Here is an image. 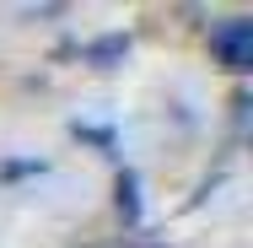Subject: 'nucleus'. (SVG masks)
Listing matches in <instances>:
<instances>
[{
  "instance_id": "nucleus-2",
  "label": "nucleus",
  "mask_w": 253,
  "mask_h": 248,
  "mask_svg": "<svg viewBox=\"0 0 253 248\" xmlns=\"http://www.w3.org/2000/svg\"><path fill=\"white\" fill-rule=\"evenodd\" d=\"M135 49V38L129 33H102L92 44H81V65H92V70H113V65H124Z\"/></svg>"
},
{
  "instance_id": "nucleus-4",
  "label": "nucleus",
  "mask_w": 253,
  "mask_h": 248,
  "mask_svg": "<svg viewBox=\"0 0 253 248\" xmlns=\"http://www.w3.org/2000/svg\"><path fill=\"white\" fill-rule=\"evenodd\" d=\"M70 135H76V141H86V146H97L102 156H113V146H119V135H113L108 124H81V119H76V124H70Z\"/></svg>"
},
{
  "instance_id": "nucleus-5",
  "label": "nucleus",
  "mask_w": 253,
  "mask_h": 248,
  "mask_svg": "<svg viewBox=\"0 0 253 248\" xmlns=\"http://www.w3.org/2000/svg\"><path fill=\"white\" fill-rule=\"evenodd\" d=\"M38 173H49V162H43V156H27V162H0V184H16V178H38Z\"/></svg>"
},
{
  "instance_id": "nucleus-1",
  "label": "nucleus",
  "mask_w": 253,
  "mask_h": 248,
  "mask_svg": "<svg viewBox=\"0 0 253 248\" xmlns=\"http://www.w3.org/2000/svg\"><path fill=\"white\" fill-rule=\"evenodd\" d=\"M210 54H215L221 70L248 76V70H253V22H248V16H226V22H215V27H210Z\"/></svg>"
},
{
  "instance_id": "nucleus-3",
  "label": "nucleus",
  "mask_w": 253,
  "mask_h": 248,
  "mask_svg": "<svg viewBox=\"0 0 253 248\" xmlns=\"http://www.w3.org/2000/svg\"><path fill=\"white\" fill-rule=\"evenodd\" d=\"M113 205H119V216H124V227H140V173L135 167H124L119 173V184H113Z\"/></svg>"
}]
</instances>
